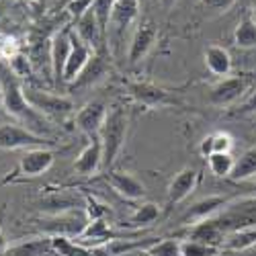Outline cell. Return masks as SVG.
Instances as JSON below:
<instances>
[{
    "instance_id": "obj_44",
    "label": "cell",
    "mask_w": 256,
    "mask_h": 256,
    "mask_svg": "<svg viewBox=\"0 0 256 256\" xmlns=\"http://www.w3.org/2000/svg\"><path fill=\"white\" fill-rule=\"evenodd\" d=\"M0 106H2V98H0Z\"/></svg>"
},
{
    "instance_id": "obj_30",
    "label": "cell",
    "mask_w": 256,
    "mask_h": 256,
    "mask_svg": "<svg viewBox=\"0 0 256 256\" xmlns=\"http://www.w3.org/2000/svg\"><path fill=\"white\" fill-rule=\"evenodd\" d=\"M152 256H182V240L176 238H158V242H154L148 248Z\"/></svg>"
},
{
    "instance_id": "obj_26",
    "label": "cell",
    "mask_w": 256,
    "mask_h": 256,
    "mask_svg": "<svg viewBox=\"0 0 256 256\" xmlns=\"http://www.w3.org/2000/svg\"><path fill=\"white\" fill-rule=\"evenodd\" d=\"M234 46L240 50H252L256 48V20L252 16L242 18L234 31Z\"/></svg>"
},
{
    "instance_id": "obj_27",
    "label": "cell",
    "mask_w": 256,
    "mask_h": 256,
    "mask_svg": "<svg viewBox=\"0 0 256 256\" xmlns=\"http://www.w3.org/2000/svg\"><path fill=\"white\" fill-rule=\"evenodd\" d=\"M158 218H160V207L156 203H152V201H146L140 207H136V211L132 213L127 226L130 228H148V226H152L154 222H158Z\"/></svg>"
},
{
    "instance_id": "obj_39",
    "label": "cell",
    "mask_w": 256,
    "mask_h": 256,
    "mask_svg": "<svg viewBox=\"0 0 256 256\" xmlns=\"http://www.w3.org/2000/svg\"><path fill=\"white\" fill-rule=\"evenodd\" d=\"M178 2V0H160V4H162V8H166V10H170L174 4Z\"/></svg>"
},
{
    "instance_id": "obj_31",
    "label": "cell",
    "mask_w": 256,
    "mask_h": 256,
    "mask_svg": "<svg viewBox=\"0 0 256 256\" xmlns=\"http://www.w3.org/2000/svg\"><path fill=\"white\" fill-rule=\"evenodd\" d=\"M222 248L209 246L195 240H182V256H220Z\"/></svg>"
},
{
    "instance_id": "obj_19",
    "label": "cell",
    "mask_w": 256,
    "mask_h": 256,
    "mask_svg": "<svg viewBox=\"0 0 256 256\" xmlns=\"http://www.w3.org/2000/svg\"><path fill=\"white\" fill-rule=\"evenodd\" d=\"M106 72H109V64H106V60L100 54H94L90 58V62L86 64V68L80 72V76L70 84V86L72 88H88V86H92V84H96Z\"/></svg>"
},
{
    "instance_id": "obj_40",
    "label": "cell",
    "mask_w": 256,
    "mask_h": 256,
    "mask_svg": "<svg viewBox=\"0 0 256 256\" xmlns=\"http://www.w3.org/2000/svg\"><path fill=\"white\" fill-rule=\"evenodd\" d=\"M252 197H256V180L252 182Z\"/></svg>"
},
{
    "instance_id": "obj_22",
    "label": "cell",
    "mask_w": 256,
    "mask_h": 256,
    "mask_svg": "<svg viewBox=\"0 0 256 256\" xmlns=\"http://www.w3.org/2000/svg\"><path fill=\"white\" fill-rule=\"evenodd\" d=\"M205 66L213 76L226 78L232 72V56L222 46H209L205 50Z\"/></svg>"
},
{
    "instance_id": "obj_20",
    "label": "cell",
    "mask_w": 256,
    "mask_h": 256,
    "mask_svg": "<svg viewBox=\"0 0 256 256\" xmlns=\"http://www.w3.org/2000/svg\"><path fill=\"white\" fill-rule=\"evenodd\" d=\"M68 54H70V31L58 33L52 39V72H54L56 82H62V74H64Z\"/></svg>"
},
{
    "instance_id": "obj_4",
    "label": "cell",
    "mask_w": 256,
    "mask_h": 256,
    "mask_svg": "<svg viewBox=\"0 0 256 256\" xmlns=\"http://www.w3.org/2000/svg\"><path fill=\"white\" fill-rule=\"evenodd\" d=\"M54 160H56V154H54V150H50V148L25 150V154L20 156L16 168L10 172L8 178H4V182L16 180V178H37L41 174H46L54 166Z\"/></svg>"
},
{
    "instance_id": "obj_10",
    "label": "cell",
    "mask_w": 256,
    "mask_h": 256,
    "mask_svg": "<svg viewBox=\"0 0 256 256\" xmlns=\"http://www.w3.org/2000/svg\"><path fill=\"white\" fill-rule=\"evenodd\" d=\"M106 111H109V106H106L102 100H90L76 113L74 123L82 134H86L88 138H94V136H98L100 127L104 123Z\"/></svg>"
},
{
    "instance_id": "obj_32",
    "label": "cell",
    "mask_w": 256,
    "mask_h": 256,
    "mask_svg": "<svg viewBox=\"0 0 256 256\" xmlns=\"http://www.w3.org/2000/svg\"><path fill=\"white\" fill-rule=\"evenodd\" d=\"M92 8V0H70L68 2V6H66V10L78 20L84 12H88Z\"/></svg>"
},
{
    "instance_id": "obj_24",
    "label": "cell",
    "mask_w": 256,
    "mask_h": 256,
    "mask_svg": "<svg viewBox=\"0 0 256 256\" xmlns=\"http://www.w3.org/2000/svg\"><path fill=\"white\" fill-rule=\"evenodd\" d=\"M254 176H256V146L248 148L246 152L240 154V158H236L230 178L238 182V180H250Z\"/></svg>"
},
{
    "instance_id": "obj_37",
    "label": "cell",
    "mask_w": 256,
    "mask_h": 256,
    "mask_svg": "<svg viewBox=\"0 0 256 256\" xmlns=\"http://www.w3.org/2000/svg\"><path fill=\"white\" fill-rule=\"evenodd\" d=\"M8 240H6V236H4V232H2V216H0V256H4L6 252H8Z\"/></svg>"
},
{
    "instance_id": "obj_9",
    "label": "cell",
    "mask_w": 256,
    "mask_h": 256,
    "mask_svg": "<svg viewBox=\"0 0 256 256\" xmlns=\"http://www.w3.org/2000/svg\"><path fill=\"white\" fill-rule=\"evenodd\" d=\"M96 52L88 44H84L76 31H70V54H68V60H66V66H64L62 82L72 84L80 76V72L86 68V64L90 62V58Z\"/></svg>"
},
{
    "instance_id": "obj_23",
    "label": "cell",
    "mask_w": 256,
    "mask_h": 256,
    "mask_svg": "<svg viewBox=\"0 0 256 256\" xmlns=\"http://www.w3.org/2000/svg\"><path fill=\"white\" fill-rule=\"evenodd\" d=\"M232 148H234V138L228 132H216V134H209L201 140L199 152L203 158H207L218 152H232Z\"/></svg>"
},
{
    "instance_id": "obj_13",
    "label": "cell",
    "mask_w": 256,
    "mask_h": 256,
    "mask_svg": "<svg viewBox=\"0 0 256 256\" xmlns=\"http://www.w3.org/2000/svg\"><path fill=\"white\" fill-rule=\"evenodd\" d=\"M226 236L228 234L224 232V228L220 226V222L216 218H209V220H203L199 224L186 226V232H184V240L203 242V244L216 246V248H224Z\"/></svg>"
},
{
    "instance_id": "obj_3",
    "label": "cell",
    "mask_w": 256,
    "mask_h": 256,
    "mask_svg": "<svg viewBox=\"0 0 256 256\" xmlns=\"http://www.w3.org/2000/svg\"><path fill=\"white\" fill-rule=\"evenodd\" d=\"M25 96L33 109L48 119L64 121L74 113V100L70 96L52 94V92H44L37 88H25Z\"/></svg>"
},
{
    "instance_id": "obj_33",
    "label": "cell",
    "mask_w": 256,
    "mask_h": 256,
    "mask_svg": "<svg viewBox=\"0 0 256 256\" xmlns=\"http://www.w3.org/2000/svg\"><path fill=\"white\" fill-rule=\"evenodd\" d=\"M10 62H8V68L20 78V76H25L27 72H29V64H27V60L23 58V56H18V54H14L12 58H8Z\"/></svg>"
},
{
    "instance_id": "obj_6",
    "label": "cell",
    "mask_w": 256,
    "mask_h": 256,
    "mask_svg": "<svg viewBox=\"0 0 256 256\" xmlns=\"http://www.w3.org/2000/svg\"><path fill=\"white\" fill-rule=\"evenodd\" d=\"M48 144L50 140L18 123L0 125V150H33V148H48Z\"/></svg>"
},
{
    "instance_id": "obj_15",
    "label": "cell",
    "mask_w": 256,
    "mask_h": 256,
    "mask_svg": "<svg viewBox=\"0 0 256 256\" xmlns=\"http://www.w3.org/2000/svg\"><path fill=\"white\" fill-rule=\"evenodd\" d=\"M106 182L111 184V188L115 193H119L121 197L130 199V201H140L146 197V186L142 180H138L134 174L117 170V172H106Z\"/></svg>"
},
{
    "instance_id": "obj_42",
    "label": "cell",
    "mask_w": 256,
    "mask_h": 256,
    "mask_svg": "<svg viewBox=\"0 0 256 256\" xmlns=\"http://www.w3.org/2000/svg\"><path fill=\"white\" fill-rule=\"evenodd\" d=\"M2 16H4V10H2V8H0V18H2Z\"/></svg>"
},
{
    "instance_id": "obj_43",
    "label": "cell",
    "mask_w": 256,
    "mask_h": 256,
    "mask_svg": "<svg viewBox=\"0 0 256 256\" xmlns=\"http://www.w3.org/2000/svg\"><path fill=\"white\" fill-rule=\"evenodd\" d=\"M252 18H254V20H256V12H254V16H252Z\"/></svg>"
},
{
    "instance_id": "obj_35",
    "label": "cell",
    "mask_w": 256,
    "mask_h": 256,
    "mask_svg": "<svg viewBox=\"0 0 256 256\" xmlns=\"http://www.w3.org/2000/svg\"><path fill=\"white\" fill-rule=\"evenodd\" d=\"M10 44H12V39L0 33V60H2V58H12V56H14V52L10 50Z\"/></svg>"
},
{
    "instance_id": "obj_2",
    "label": "cell",
    "mask_w": 256,
    "mask_h": 256,
    "mask_svg": "<svg viewBox=\"0 0 256 256\" xmlns=\"http://www.w3.org/2000/svg\"><path fill=\"white\" fill-rule=\"evenodd\" d=\"M127 125H130V117H127V111L123 106L121 104L109 106L104 123L98 132V138L102 144V168L104 170H109L113 166L115 158L123 150L125 138H127Z\"/></svg>"
},
{
    "instance_id": "obj_25",
    "label": "cell",
    "mask_w": 256,
    "mask_h": 256,
    "mask_svg": "<svg viewBox=\"0 0 256 256\" xmlns=\"http://www.w3.org/2000/svg\"><path fill=\"white\" fill-rule=\"evenodd\" d=\"M50 244H52V250H54L58 256H94V254H92V248L76 242L74 238L50 236Z\"/></svg>"
},
{
    "instance_id": "obj_21",
    "label": "cell",
    "mask_w": 256,
    "mask_h": 256,
    "mask_svg": "<svg viewBox=\"0 0 256 256\" xmlns=\"http://www.w3.org/2000/svg\"><path fill=\"white\" fill-rule=\"evenodd\" d=\"M254 248H256V226L230 232L226 236L222 252L240 254V252H248V250H254Z\"/></svg>"
},
{
    "instance_id": "obj_5",
    "label": "cell",
    "mask_w": 256,
    "mask_h": 256,
    "mask_svg": "<svg viewBox=\"0 0 256 256\" xmlns=\"http://www.w3.org/2000/svg\"><path fill=\"white\" fill-rule=\"evenodd\" d=\"M90 218L86 211H62L54 213L50 220L41 224L44 232L50 236H66V238H80L82 232L86 230Z\"/></svg>"
},
{
    "instance_id": "obj_41",
    "label": "cell",
    "mask_w": 256,
    "mask_h": 256,
    "mask_svg": "<svg viewBox=\"0 0 256 256\" xmlns=\"http://www.w3.org/2000/svg\"><path fill=\"white\" fill-rule=\"evenodd\" d=\"M250 4H252V8H254V12H256V0H250Z\"/></svg>"
},
{
    "instance_id": "obj_45",
    "label": "cell",
    "mask_w": 256,
    "mask_h": 256,
    "mask_svg": "<svg viewBox=\"0 0 256 256\" xmlns=\"http://www.w3.org/2000/svg\"><path fill=\"white\" fill-rule=\"evenodd\" d=\"M254 78H256V76H254Z\"/></svg>"
},
{
    "instance_id": "obj_28",
    "label": "cell",
    "mask_w": 256,
    "mask_h": 256,
    "mask_svg": "<svg viewBox=\"0 0 256 256\" xmlns=\"http://www.w3.org/2000/svg\"><path fill=\"white\" fill-rule=\"evenodd\" d=\"M234 164H236V158H234L232 152H218V154H211L207 156V168L213 176L218 178H230Z\"/></svg>"
},
{
    "instance_id": "obj_34",
    "label": "cell",
    "mask_w": 256,
    "mask_h": 256,
    "mask_svg": "<svg viewBox=\"0 0 256 256\" xmlns=\"http://www.w3.org/2000/svg\"><path fill=\"white\" fill-rule=\"evenodd\" d=\"M238 113H240V115H254V113H256V90L240 104Z\"/></svg>"
},
{
    "instance_id": "obj_11",
    "label": "cell",
    "mask_w": 256,
    "mask_h": 256,
    "mask_svg": "<svg viewBox=\"0 0 256 256\" xmlns=\"http://www.w3.org/2000/svg\"><path fill=\"white\" fill-rule=\"evenodd\" d=\"M158 41V27L152 23V20H146V23H142L134 37H132V44H130V52H127V60H130V64H140L148 54L152 52L154 44Z\"/></svg>"
},
{
    "instance_id": "obj_1",
    "label": "cell",
    "mask_w": 256,
    "mask_h": 256,
    "mask_svg": "<svg viewBox=\"0 0 256 256\" xmlns=\"http://www.w3.org/2000/svg\"><path fill=\"white\" fill-rule=\"evenodd\" d=\"M0 98H2L4 111L18 119L23 125H27V130L31 132H48L46 117L39 115L33 106L29 104L25 96V88L20 84L18 76L4 64H0Z\"/></svg>"
},
{
    "instance_id": "obj_29",
    "label": "cell",
    "mask_w": 256,
    "mask_h": 256,
    "mask_svg": "<svg viewBox=\"0 0 256 256\" xmlns=\"http://www.w3.org/2000/svg\"><path fill=\"white\" fill-rule=\"evenodd\" d=\"M113 4L115 0H92V12L100 25L102 37L106 41V35H109V27H111V12H113Z\"/></svg>"
},
{
    "instance_id": "obj_16",
    "label": "cell",
    "mask_w": 256,
    "mask_h": 256,
    "mask_svg": "<svg viewBox=\"0 0 256 256\" xmlns=\"http://www.w3.org/2000/svg\"><path fill=\"white\" fill-rule=\"evenodd\" d=\"M228 205V199L226 197H220V195H211L207 199H201L197 201L190 209H186V213L180 218V224L182 226H193V224H199L203 220H209Z\"/></svg>"
},
{
    "instance_id": "obj_36",
    "label": "cell",
    "mask_w": 256,
    "mask_h": 256,
    "mask_svg": "<svg viewBox=\"0 0 256 256\" xmlns=\"http://www.w3.org/2000/svg\"><path fill=\"white\" fill-rule=\"evenodd\" d=\"M201 2L211 10H226L234 0H201Z\"/></svg>"
},
{
    "instance_id": "obj_12",
    "label": "cell",
    "mask_w": 256,
    "mask_h": 256,
    "mask_svg": "<svg viewBox=\"0 0 256 256\" xmlns=\"http://www.w3.org/2000/svg\"><path fill=\"white\" fill-rule=\"evenodd\" d=\"M199 170L197 168H182L180 172L174 174V178L170 180L168 190H166V201L168 205H178L182 203L199 184Z\"/></svg>"
},
{
    "instance_id": "obj_8",
    "label": "cell",
    "mask_w": 256,
    "mask_h": 256,
    "mask_svg": "<svg viewBox=\"0 0 256 256\" xmlns=\"http://www.w3.org/2000/svg\"><path fill=\"white\" fill-rule=\"evenodd\" d=\"M127 92L138 104L146 106V109H162V106L178 104L176 96H172L168 90L156 86L152 82H130L127 84Z\"/></svg>"
},
{
    "instance_id": "obj_7",
    "label": "cell",
    "mask_w": 256,
    "mask_h": 256,
    "mask_svg": "<svg viewBox=\"0 0 256 256\" xmlns=\"http://www.w3.org/2000/svg\"><path fill=\"white\" fill-rule=\"evenodd\" d=\"M252 84V78L248 74H236L226 76L218 84H213L209 90V102L216 106H230L236 100H240Z\"/></svg>"
},
{
    "instance_id": "obj_38",
    "label": "cell",
    "mask_w": 256,
    "mask_h": 256,
    "mask_svg": "<svg viewBox=\"0 0 256 256\" xmlns=\"http://www.w3.org/2000/svg\"><path fill=\"white\" fill-rule=\"evenodd\" d=\"M123 256H152V254L148 252V248H138V250L127 252V254H123Z\"/></svg>"
},
{
    "instance_id": "obj_18",
    "label": "cell",
    "mask_w": 256,
    "mask_h": 256,
    "mask_svg": "<svg viewBox=\"0 0 256 256\" xmlns=\"http://www.w3.org/2000/svg\"><path fill=\"white\" fill-rule=\"evenodd\" d=\"M76 33L78 37L84 41V44H88L94 52L102 48V44H106L104 37H102V31H100V25L98 20L92 12V8L88 12H84L78 20H76Z\"/></svg>"
},
{
    "instance_id": "obj_17",
    "label": "cell",
    "mask_w": 256,
    "mask_h": 256,
    "mask_svg": "<svg viewBox=\"0 0 256 256\" xmlns=\"http://www.w3.org/2000/svg\"><path fill=\"white\" fill-rule=\"evenodd\" d=\"M140 16V0H115L111 12V27L121 35Z\"/></svg>"
},
{
    "instance_id": "obj_14",
    "label": "cell",
    "mask_w": 256,
    "mask_h": 256,
    "mask_svg": "<svg viewBox=\"0 0 256 256\" xmlns=\"http://www.w3.org/2000/svg\"><path fill=\"white\" fill-rule=\"evenodd\" d=\"M100 166H102V144H100V138L94 136V138H88V144L78 154L74 162V172L82 176H90Z\"/></svg>"
}]
</instances>
